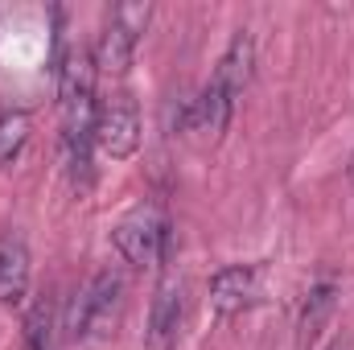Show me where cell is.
<instances>
[{
    "label": "cell",
    "mask_w": 354,
    "mask_h": 350,
    "mask_svg": "<svg viewBox=\"0 0 354 350\" xmlns=\"http://www.w3.org/2000/svg\"><path fill=\"white\" fill-rule=\"evenodd\" d=\"M149 17L153 8L149 4H115L103 33H99V50H95V66L103 75H128L132 58H136V46H140V33L149 29Z\"/></svg>",
    "instance_id": "cell-1"
},
{
    "label": "cell",
    "mask_w": 354,
    "mask_h": 350,
    "mask_svg": "<svg viewBox=\"0 0 354 350\" xmlns=\"http://www.w3.org/2000/svg\"><path fill=\"white\" fill-rule=\"evenodd\" d=\"M111 239H115V252L136 268L161 264L169 256V219L157 206H136L128 219L115 223Z\"/></svg>",
    "instance_id": "cell-2"
},
{
    "label": "cell",
    "mask_w": 354,
    "mask_h": 350,
    "mask_svg": "<svg viewBox=\"0 0 354 350\" xmlns=\"http://www.w3.org/2000/svg\"><path fill=\"white\" fill-rule=\"evenodd\" d=\"M120 293H124L120 276H111V272L91 276V284L71 301V309H66V334L71 338H95V334H103L111 326V317H115Z\"/></svg>",
    "instance_id": "cell-3"
},
{
    "label": "cell",
    "mask_w": 354,
    "mask_h": 350,
    "mask_svg": "<svg viewBox=\"0 0 354 350\" xmlns=\"http://www.w3.org/2000/svg\"><path fill=\"white\" fill-rule=\"evenodd\" d=\"M95 149L111 161H128L140 149V111L128 95H115L99 103L95 116Z\"/></svg>",
    "instance_id": "cell-4"
},
{
    "label": "cell",
    "mask_w": 354,
    "mask_h": 350,
    "mask_svg": "<svg viewBox=\"0 0 354 350\" xmlns=\"http://www.w3.org/2000/svg\"><path fill=\"white\" fill-rule=\"evenodd\" d=\"M260 301V276L248 264H231L210 276V305L223 317H239Z\"/></svg>",
    "instance_id": "cell-5"
},
{
    "label": "cell",
    "mask_w": 354,
    "mask_h": 350,
    "mask_svg": "<svg viewBox=\"0 0 354 350\" xmlns=\"http://www.w3.org/2000/svg\"><path fill=\"white\" fill-rule=\"evenodd\" d=\"M181 317H185V293H181V284L165 280L153 297V309H149V334H145L149 350H177Z\"/></svg>",
    "instance_id": "cell-6"
},
{
    "label": "cell",
    "mask_w": 354,
    "mask_h": 350,
    "mask_svg": "<svg viewBox=\"0 0 354 350\" xmlns=\"http://www.w3.org/2000/svg\"><path fill=\"white\" fill-rule=\"evenodd\" d=\"M95 54L91 50H71L58 66V103L62 111H79V107H91L95 103Z\"/></svg>",
    "instance_id": "cell-7"
},
{
    "label": "cell",
    "mask_w": 354,
    "mask_h": 350,
    "mask_svg": "<svg viewBox=\"0 0 354 350\" xmlns=\"http://www.w3.org/2000/svg\"><path fill=\"white\" fill-rule=\"evenodd\" d=\"M29 293V248L21 235L0 239V305H21Z\"/></svg>",
    "instance_id": "cell-8"
},
{
    "label": "cell",
    "mask_w": 354,
    "mask_h": 350,
    "mask_svg": "<svg viewBox=\"0 0 354 350\" xmlns=\"http://www.w3.org/2000/svg\"><path fill=\"white\" fill-rule=\"evenodd\" d=\"M252 66H256V42L248 29H239L227 46V54L218 58V71H214V83L227 87L231 95H243V87L252 83Z\"/></svg>",
    "instance_id": "cell-9"
},
{
    "label": "cell",
    "mask_w": 354,
    "mask_h": 350,
    "mask_svg": "<svg viewBox=\"0 0 354 350\" xmlns=\"http://www.w3.org/2000/svg\"><path fill=\"white\" fill-rule=\"evenodd\" d=\"M334 305H338V284H334V280H317V284L305 293V305H301V317H297V338H301V347H313V342H317V334L326 330Z\"/></svg>",
    "instance_id": "cell-10"
},
{
    "label": "cell",
    "mask_w": 354,
    "mask_h": 350,
    "mask_svg": "<svg viewBox=\"0 0 354 350\" xmlns=\"http://www.w3.org/2000/svg\"><path fill=\"white\" fill-rule=\"evenodd\" d=\"M29 140V116L25 111H0V169L21 157Z\"/></svg>",
    "instance_id": "cell-11"
},
{
    "label": "cell",
    "mask_w": 354,
    "mask_h": 350,
    "mask_svg": "<svg viewBox=\"0 0 354 350\" xmlns=\"http://www.w3.org/2000/svg\"><path fill=\"white\" fill-rule=\"evenodd\" d=\"M50 338H54V301L41 297L25 317V350H50Z\"/></svg>",
    "instance_id": "cell-12"
},
{
    "label": "cell",
    "mask_w": 354,
    "mask_h": 350,
    "mask_svg": "<svg viewBox=\"0 0 354 350\" xmlns=\"http://www.w3.org/2000/svg\"><path fill=\"white\" fill-rule=\"evenodd\" d=\"M330 350H351V347H346V342H334V347H330Z\"/></svg>",
    "instance_id": "cell-13"
}]
</instances>
